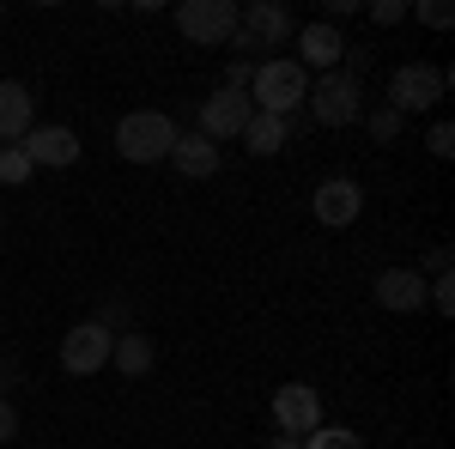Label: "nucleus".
I'll return each mask as SVG.
<instances>
[{
    "label": "nucleus",
    "mask_w": 455,
    "mask_h": 449,
    "mask_svg": "<svg viewBox=\"0 0 455 449\" xmlns=\"http://www.w3.org/2000/svg\"><path fill=\"white\" fill-rule=\"evenodd\" d=\"M6 382H12V365H6V358H0V389H6Z\"/></svg>",
    "instance_id": "nucleus-26"
},
{
    "label": "nucleus",
    "mask_w": 455,
    "mask_h": 449,
    "mask_svg": "<svg viewBox=\"0 0 455 449\" xmlns=\"http://www.w3.org/2000/svg\"><path fill=\"white\" fill-rule=\"evenodd\" d=\"M285 134H291V122H285V116H261V109H255V116H249V128L237 140H243L255 158H274V152L285 146Z\"/></svg>",
    "instance_id": "nucleus-16"
},
{
    "label": "nucleus",
    "mask_w": 455,
    "mask_h": 449,
    "mask_svg": "<svg viewBox=\"0 0 455 449\" xmlns=\"http://www.w3.org/2000/svg\"><path fill=\"white\" fill-rule=\"evenodd\" d=\"M31 158H25V146H0V182H31Z\"/></svg>",
    "instance_id": "nucleus-19"
},
{
    "label": "nucleus",
    "mask_w": 455,
    "mask_h": 449,
    "mask_svg": "<svg viewBox=\"0 0 455 449\" xmlns=\"http://www.w3.org/2000/svg\"><path fill=\"white\" fill-rule=\"evenodd\" d=\"M377 304L395 310V316L419 310L425 304V274L419 268H383V274H377Z\"/></svg>",
    "instance_id": "nucleus-14"
},
{
    "label": "nucleus",
    "mask_w": 455,
    "mask_h": 449,
    "mask_svg": "<svg viewBox=\"0 0 455 449\" xmlns=\"http://www.w3.org/2000/svg\"><path fill=\"white\" fill-rule=\"evenodd\" d=\"M152 358H158V352H152L146 334H116V346H109V365H116L122 377H146V371H152Z\"/></svg>",
    "instance_id": "nucleus-17"
},
{
    "label": "nucleus",
    "mask_w": 455,
    "mask_h": 449,
    "mask_svg": "<svg viewBox=\"0 0 455 449\" xmlns=\"http://www.w3.org/2000/svg\"><path fill=\"white\" fill-rule=\"evenodd\" d=\"M371 19H377V25H401V19H407V6H401V0H377V6H371Z\"/></svg>",
    "instance_id": "nucleus-24"
},
{
    "label": "nucleus",
    "mask_w": 455,
    "mask_h": 449,
    "mask_svg": "<svg viewBox=\"0 0 455 449\" xmlns=\"http://www.w3.org/2000/svg\"><path fill=\"white\" fill-rule=\"evenodd\" d=\"M109 346H116V334H109L104 322H79V328H68V341H61V371L68 377H98L109 365Z\"/></svg>",
    "instance_id": "nucleus-7"
},
{
    "label": "nucleus",
    "mask_w": 455,
    "mask_h": 449,
    "mask_svg": "<svg viewBox=\"0 0 455 449\" xmlns=\"http://www.w3.org/2000/svg\"><path fill=\"white\" fill-rule=\"evenodd\" d=\"M401 134V116H395V109H371V140H377V146H388V140Z\"/></svg>",
    "instance_id": "nucleus-20"
},
{
    "label": "nucleus",
    "mask_w": 455,
    "mask_h": 449,
    "mask_svg": "<svg viewBox=\"0 0 455 449\" xmlns=\"http://www.w3.org/2000/svg\"><path fill=\"white\" fill-rule=\"evenodd\" d=\"M12 437H19V407L0 395V444H12Z\"/></svg>",
    "instance_id": "nucleus-23"
},
{
    "label": "nucleus",
    "mask_w": 455,
    "mask_h": 449,
    "mask_svg": "<svg viewBox=\"0 0 455 449\" xmlns=\"http://www.w3.org/2000/svg\"><path fill=\"white\" fill-rule=\"evenodd\" d=\"M171 158H176V171H182V176H195V182H207V176L219 171V146H212V140L201 134V128H195V134H176Z\"/></svg>",
    "instance_id": "nucleus-15"
},
{
    "label": "nucleus",
    "mask_w": 455,
    "mask_h": 449,
    "mask_svg": "<svg viewBox=\"0 0 455 449\" xmlns=\"http://www.w3.org/2000/svg\"><path fill=\"white\" fill-rule=\"evenodd\" d=\"M249 116H255V104H249V92H231V85H219L207 104H201V134L219 146V140H237L249 128Z\"/></svg>",
    "instance_id": "nucleus-9"
},
{
    "label": "nucleus",
    "mask_w": 455,
    "mask_h": 449,
    "mask_svg": "<svg viewBox=\"0 0 455 449\" xmlns=\"http://www.w3.org/2000/svg\"><path fill=\"white\" fill-rule=\"evenodd\" d=\"M304 449H364V437L358 431H347V425H315L310 437H298Z\"/></svg>",
    "instance_id": "nucleus-18"
},
{
    "label": "nucleus",
    "mask_w": 455,
    "mask_h": 449,
    "mask_svg": "<svg viewBox=\"0 0 455 449\" xmlns=\"http://www.w3.org/2000/svg\"><path fill=\"white\" fill-rule=\"evenodd\" d=\"M285 36H298V19L285 12L280 0L237 6V36H231V49H280Z\"/></svg>",
    "instance_id": "nucleus-6"
},
{
    "label": "nucleus",
    "mask_w": 455,
    "mask_h": 449,
    "mask_svg": "<svg viewBox=\"0 0 455 449\" xmlns=\"http://www.w3.org/2000/svg\"><path fill=\"white\" fill-rule=\"evenodd\" d=\"M310 98V73L298 68V61H285V55H274V61H261V68L249 73V104L261 109V116H285L291 122V109Z\"/></svg>",
    "instance_id": "nucleus-1"
},
{
    "label": "nucleus",
    "mask_w": 455,
    "mask_h": 449,
    "mask_svg": "<svg viewBox=\"0 0 455 449\" xmlns=\"http://www.w3.org/2000/svg\"><path fill=\"white\" fill-rule=\"evenodd\" d=\"M267 449H304V444H298V437H274Z\"/></svg>",
    "instance_id": "nucleus-25"
},
{
    "label": "nucleus",
    "mask_w": 455,
    "mask_h": 449,
    "mask_svg": "<svg viewBox=\"0 0 455 449\" xmlns=\"http://www.w3.org/2000/svg\"><path fill=\"white\" fill-rule=\"evenodd\" d=\"M425 146H431V158H450V152H455V128H450V122H437V128L425 134Z\"/></svg>",
    "instance_id": "nucleus-22"
},
{
    "label": "nucleus",
    "mask_w": 455,
    "mask_h": 449,
    "mask_svg": "<svg viewBox=\"0 0 455 449\" xmlns=\"http://www.w3.org/2000/svg\"><path fill=\"white\" fill-rule=\"evenodd\" d=\"M176 31L201 49H225L237 36V0H182L176 6Z\"/></svg>",
    "instance_id": "nucleus-5"
},
{
    "label": "nucleus",
    "mask_w": 455,
    "mask_h": 449,
    "mask_svg": "<svg viewBox=\"0 0 455 449\" xmlns=\"http://www.w3.org/2000/svg\"><path fill=\"white\" fill-rule=\"evenodd\" d=\"M340 55H347V36L340 25H328V19H315V25H298V68L304 73H334L340 68Z\"/></svg>",
    "instance_id": "nucleus-11"
},
{
    "label": "nucleus",
    "mask_w": 455,
    "mask_h": 449,
    "mask_svg": "<svg viewBox=\"0 0 455 449\" xmlns=\"http://www.w3.org/2000/svg\"><path fill=\"white\" fill-rule=\"evenodd\" d=\"M31 116H36L31 85H19V79H0V140H6V146H19V140L36 128Z\"/></svg>",
    "instance_id": "nucleus-13"
},
{
    "label": "nucleus",
    "mask_w": 455,
    "mask_h": 449,
    "mask_svg": "<svg viewBox=\"0 0 455 449\" xmlns=\"http://www.w3.org/2000/svg\"><path fill=\"white\" fill-rule=\"evenodd\" d=\"M310 212L322 219V225H328V231H347L352 219L364 212V188H358L352 176H328V182H315Z\"/></svg>",
    "instance_id": "nucleus-10"
},
{
    "label": "nucleus",
    "mask_w": 455,
    "mask_h": 449,
    "mask_svg": "<svg viewBox=\"0 0 455 449\" xmlns=\"http://www.w3.org/2000/svg\"><path fill=\"white\" fill-rule=\"evenodd\" d=\"M310 109H315L322 128H352V122L364 116V79L347 73V68L322 73V79L310 85Z\"/></svg>",
    "instance_id": "nucleus-3"
},
{
    "label": "nucleus",
    "mask_w": 455,
    "mask_h": 449,
    "mask_svg": "<svg viewBox=\"0 0 455 449\" xmlns=\"http://www.w3.org/2000/svg\"><path fill=\"white\" fill-rule=\"evenodd\" d=\"M19 146H25V158L43 164V171H68V164H79V134H73V128H55V122H49V128H31Z\"/></svg>",
    "instance_id": "nucleus-12"
},
{
    "label": "nucleus",
    "mask_w": 455,
    "mask_h": 449,
    "mask_svg": "<svg viewBox=\"0 0 455 449\" xmlns=\"http://www.w3.org/2000/svg\"><path fill=\"white\" fill-rule=\"evenodd\" d=\"M419 19L431 25V31H450V25H455V6H443V0H425V6H419Z\"/></svg>",
    "instance_id": "nucleus-21"
},
{
    "label": "nucleus",
    "mask_w": 455,
    "mask_h": 449,
    "mask_svg": "<svg viewBox=\"0 0 455 449\" xmlns=\"http://www.w3.org/2000/svg\"><path fill=\"white\" fill-rule=\"evenodd\" d=\"M274 425H280V437H310L315 425H322V395H315L310 382L274 389Z\"/></svg>",
    "instance_id": "nucleus-8"
},
{
    "label": "nucleus",
    "mask_w": 455,
    "mask_h": 449,
    "mask_svg": "<svg viewBox=\"0 0 455 449\" xmlns=\"http://www.w3.org/2000/svg\"><path fill=\"white\" fill-rule=\"evenodd\" d=\"M176 128L164 109H128L122 122H116V152L128 158V164H158V158H171L176 146Z\"/></svg>",
    "instance_id": "nucleus-2"
},
{
    "label": "nucleus",
    "mask_w": 455,
    "mask_h": 449,
    "mask_svg": "<svg viewBox=\"0 0 455 449\" xmlns=\"http://www.w3.org/2000/svg\"><path fill=\"white\" fill-rule=\"evenodd\" d=\"M450 92V68H431V61H407V68L388 73V109L395 116H419Z\"/></svg>",
    "instance_id": "nucleus-4"
}]
</instances>
